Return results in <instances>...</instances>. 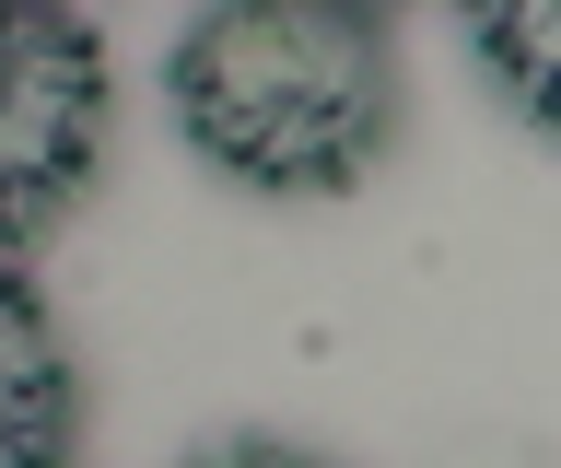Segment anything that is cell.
I'll list each match as a JSON object with an SVG mask.
<instances>
[{"label":"cell","mask_w":561,"mask_h":468,"mask_svg":"<svg viewBox=\"0 0 561 468\" xmlns=\"http://www.w3.org/2000/svg\"><path fill=\"white\" fill-rule=\"evenodd\" d=\"M164 106L210 176L340 199L398 129V59L363 0H210L164 59Z\"/></svg>","instance_id":"6da1fadb"},{"label":"cell","mask_w":561,"mask_h":468,"mask_svg":"<svg viewBox=\"0 0 561 468\" xmlns=\"http://www.w3.org/2000/svg\"><path fill=\"white\" fill-rule=\"evenodd\" d=\"M105 164V47L82 12L0 0V270H24L47 222Z\"/></svg>","instance_id":"7a4b0ae2"},{"label":"cell","mask_w":561,"mask_h":468,"mask_svg":"<svg viewBox=\"0 0 561 468\" xmlns=\"http://www.w3.org/2000/svg\"><path fill=\"white\" fill-rule=\"evenodd\" d=\"M70 422H82V375L47 317V293L24 270H0V468H70Z\"/></svg>","instance_id":"3957f363"},{"label":"cell","mask_w":561,"mask_h":468,"mask_svg":"<svg viewBox=\"0 0 561 468\" xmlns=\"http://www.w3.org/2000/svg\"><path fill=\"white\" fill-rule=\"evenodd\" d=\"M468 12V59L515 117H550V0H456Z\"/></svg>","instance_id":"277c9868"},{"label":"cell","mask_w":561,"mask_h":468,"mask_svg":"<svg viewBox=\"0 0 561 468\" xmlns=\"http://www.w3.org/2000/svg\"><path fill=\"white\" fill-rule=\"evenodd\" d=\"M187 468H328V457H305V445H270V433H234V445H210V457H187Z\"/></svg>","instance_id":"5b68a950"},{"label":"cell","mask_w":561,"mask_h":468,"mask_svg":"<svg viewBox=\"0 0 561 468\" xmlns=\"http://www.w3.org/2000/svg\"><path fill=\"white\" fill-rule=\"evenodd\" d=\"M47 12H82V0H47Z\"/></svg>","instance_id":"8992f818"},{"label":"cell","mask_w":561,"mask_h":468,"mask_svg":"<svg viewBox=\"0 0 561 468\" xmlns=\"http://www.w3.org/2000/svg\"><path fill=\"white\" fill-rule=\"evenodd\" d=\"M363 12H375V0H363Z\"/></svg>","instance_id":"52a82bcc"}]
</instances>
